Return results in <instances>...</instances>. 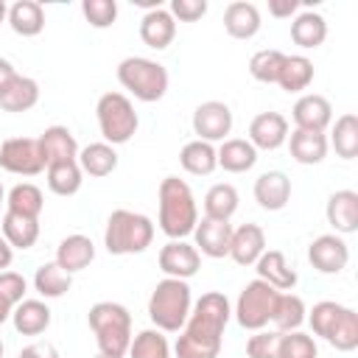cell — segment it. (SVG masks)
<instances>
[{"mask_svg":"<svg viewBox=\"0 0 358 358\" xmlns=\"http://www.w3.org/2000/svg\"><path fill=\"white\" fill-rule=\"evenodd\" d=\"M327 221L341 235L355 232L358 229V193L355 190H336L327 199Z\"/></svg>","mask_w":358,"mask_h":358,"instance_id":"cell-19","label":"cell"},{"mask_svg":"<svg viewBox=\"0 0 358 358\" xmlns=\"http://www.w3.org/2000/svg\"><path fill=\"white\" fill-rule=\"evenodd\" d=\"M154 241V224L143 213L115 210L103 229V246L109 255H140Z\"/></svg>","mask_w":358,"mask_h":358,"instance_id":"cell-4","label":"cell"},{"mask_svg":"<svg viewBox=\"0 0 358 358\" xmlns=\"http://www.w3.org/2000/svg\"><path fill=\"white\" fill-rule=\"evenodd\" d=\"M271 322L280 333H291L305 322V302L296 294H277Z\"/></svg>","mask_w":358,"mask_h":358,"instance_id":"cell-37","label":"cell"},{"mask_svg":"<svg viewBox=\"0 0 358 358\" xmlns=\"http://www.w3.org/2000/svg\"><path fill=\"white\" fill-rule=\"evenodd\" d=\"M0 201H3V185H0Z\"/></svg>","mask_w":358,"mask_h":358,"instance_id":"cell-57","label":"cell"},{"mask_svg":"<svg viewBox=\"0 0 358 358\" xmlns=\"http://www.w3.org/2000/svg\"><path fill=\"white\" fill-rule=\"evenodd\" d=\"M255 199L263 210H282L291 199V179L282 171H266L255 182Z\"/></svg>","mask_w":358,"mask_h":358,"instance_id":"cell-17","label":"cell"},{"mask_svg":"<svg viewBox=\"0 0 358 358\" xmlns=\"http://www.w3.org/2000/svg\"><path fill=\"white\" fill-rule=\"evenodd\" d=\"M201 266V257H199V249L185 243V241H168L162 249H159V268L173 277V280H187L199 271Z\"/></svg>","mask_w":358,"mask_h":358,"instance_id":"cell-11","label":"cell"},{"mask_svg":"<svg viewBox=\"0 0 358 358\" xmlns=\"http://www.w3.org/2000/svg\"><path fill=\"white\" fill-rule=\"evenodd\" d=\"M11 310H14V305H11V302H6V299L0 296V324H3V322L11 316Z\"/></svg>","mask_w":358,"mask_h":358,"instance_id":"cell-53","label":"cell"},{"mask_svg":"<svg viewBox=\"0 0 358 358\" xmlns=\"http://www.w3.org/2000/svg\"><path fill=\"white\" fill-rule=\"evenodd\" d=\"M0 296L11 305L22 302L25 296V277L17 271H0Z\"/></svg>","mask_w":358,"mask_h":358,"instance_id":"cell-48","label":"cell"},{"mask_svg":"<svg viewBox=\"0 0 358 358\" xmlns=\"http://www.w3.org/2000/svg\"><path fill=\"white\" fill-rule=\"evenodd\" d=\"M8 25L20 36H36L45 28V11L36 0H17L8 8Z\"/></svg>","mask_w":358,"mask_h":358,"instance_id":"cell-28","label":"cell"},{"mask_svg":"<svg viewBox=\"0 0 358 358\" xmlns=\"http://www.w3.org/2000/svg\"><path fill=\"white\" fill-rule=\"evenodd\" d=\"M282 62H285V53L266 48V50H257L249 59V73H252V78H257L263 84H277V76L282 70Z\"/></svg>","mask_w":358,"mask_h":358,"instance_id":"cell-42","label":"cell"},{"mask_svg":"<svg viewBox=\"0 0 358 358\" xmlns=\"http://www.w3.org/2000/svg\"><path fill=\"white\" fill-rule=\"evenodd\" d=\"M255 266H257V280L268 282V285L277 288V291H288V288L296 285V271L285 263V255L277 252V249L263 252Z\"/></svg>","mask_w":358,"mask_h":358,"instance_id":"cell-22","label":"cell"},{"mask_svg":"<svg viewBox=\"0 0 358 358\" xmlns=\"http://www.w3.org/2000/svg\"><path fill=\"white\" fill-rule=\"evenodd\" d=\"M224 28L232 39H252L260 31V11L255 3L235 0L224 11Z\"/></svg>","mask_w":358,"mask_h":358,"instance_id":"cell-21","label":"cell"},{"mask_svg":"<svg viewBox=\"0 0 358 358\" xmlns=\"http://www.w3.org/2000/svg\"><path fill=\"white\" fill-rule=\"evenodd\" d=\"M333 120V106L324 95H302L294 103V123L302 131H324Z\"/></svg>","mask_w":358,"mask_h":358,"instance_id":"cell-15","label":"cell"},{"mask_svg":"<svg viewBox=\"0 0 358 358\" xmlns=\"http://www.w3.org/2000/svg\"><path fill=\"white\" fill-rule=\"evenodd\" d=\"M6 17H8V8H6V3H3V0H0V22H3V20H6Z\"/></svg>","mask_w":358,"mask_h":358,"instance_id":"cell-54","label":"cell"},{"mask_svg":"<svg viewBox=\"0 0 358 358\" xmlns=\"http://www.w3.org/2000/svg\"><path fill=\"white\" fill-rule=\"evenodd\" d=\"M296 8H299L296 0H268V14L274 17H291Z\"/></svg>","mask_w":358,"mask_h":358,"instance_id":"cell-50","label":"cell"},{"mask_svg":"<svg viewBox=\"0 0 358 358\" xmlns=\"http://www.w3.org/2000/svg\"><path fill=\"white\" fill-rule=\"evenodd\" d=\"M90 327L95 330L103 355H126L131 344V313L120 302H98L90 308Z\"/></svg>","mask_w":358,"mask_h":358,"instance_id":"cell-5","label":"cell"},{"mask_svg":"<svg viewBox=\"0 0 358 358\" xmlns=\"http://www.w3.org/2000/svg\"><path fill=\"white\" fill-rule=\"evenodd\" d=\"M277 294H280V291L271 288L268 282L252 280V282L241 291L238 305H235V319H238V324L246 327V330H263V327L271 322Z\"/></svg>","mask_w":358,"mask_h":358,"instance_id":"cell-8","label":"cell"},{"mask_svg":"<svg viewBox=\"0 0 358 358\" xmlns=\"http://www.w3.org/2000/svg\"><path fill=\"white\" fill-rule=\"evenodd\" d=\"M277 358H319V350H316V341L308 333L291 330V333H282Z\"/></svg>","mask_w":358,"mask_h":358,"instance_id":"cell-43","label":"cell"},{"mask_svg":"<svg viewBox=\"0 0 358 358\" xmlns=\"http://www.w3.org/2000/svg\"><path fill=\"white\" fill-rule=\"evenodd\" d=\"M0 358H3V341H0Z\"/></svg>","mask_w":358,"mask_h":358,"instance_id":"cell-56","label":"cell"},{"mask_svg":"<svg viewBox=\"0 0 358 358\" xmlns=\"http://www.w3.org/2000/svg\"><path fill=\"white\" fill-rule=\"evenodd\" d=\"M266 252V232L257 224H243L232 229L229 238V257L238 266H255L257 257Z\"/></svg>","mask_w":358,"mask_h":358,"instance_id":"cell-14","label":"cell"},{"mask_svg":"<svg viewBox=\"0 0 358 358\" xmlns=\"http://www.w3.org/2000/svg\"><path fill=\"white\" fill-rule=\"evenodd\" d=\"M288 148H291V157L299 165H316V162H322L327 157V137H324V131L294 129L291 140H288Z\"/></svg>","mask_w":358,"mask_h":358,"instance_id":"cell-25","label":"cell"},{"mask_svg":"<svg viewBox=\"0 0 358 358\" xmlns=\"http://www.w3.org/2000/svg\"><path fill=\"white\" fill-rule=\"evenodd\" d=\"M3 238L11 249H31L39 238V218H25L17 213L3 215Z\"/></svg>","mask_w":358,"mask_h":358,"instance_id":"cell-30","label":"cell"},{"mask_svg":"<svg viewBox=\"0 0 358 358\" xmlns=\"http://www.w3.org/2000/svg\"><path fill=\"white\" fill-rule=\"evenodd\" d=\"M288 140V120L280 112H260L249 123V143L263 151H277Z\"/></svg>","mask_w":358,"mask_h":358,"instance_id":"cell-13","label":"cell"},{"mask_svg":"<svg viewBox=\"0 0 358 358\" xmlns=\"http://www.w3.org/2000/svg\"><path fill=\"white\" fill-rule=\"evenodd\" d=\"M238 210V190L232 185H213L204 196V218L213 221H229Z\"/></svg>","mask_w":358,"mask_h":358,"instance_id":"cell-33","label":"cell"},{"mask_svg":"<svg viewBox=\"0 0 358 358\" xmlns=\"http://www.w3.org/2000/svg\"><path fill=\"white\" fill-rule=\"evenodd\" d=\"M98 358H123V355H103V352H101Z\"/></svg>","mask_w":358,"mask_h":358,"instance_id":"cell-55","label":"cell"},{"mask_svg":"<svg viewBox=\"0 0 358 358\" xmlns=\"http://www.w3.org/2000/svg\"><path fill=\"white\" fill-rule=\"evenodd\" d=\"M193 131L204 143L224 140L232 131V112H229V106L221 103V101H204V103H199L196 112H193Z\"/></svg>","mask_w":358,"mask_h":358,"instance_id":"cell-10","label":"cell"},{"mask_svg":"<svg viewBox=\"0 0 358 358\" xmlns=\"http://www.w3.org/2000/svg\"><path fill=\"white\" fill-rule=\"evenodd\" d=\"M36 140H39V151H42L45 168L53 165V162H73V159H78V143L70 134V129H64V126H50Z\"/></svg>","mask_w":358,"mask_h":358,"instance_id":"cell-16","label":"cell"},{"mask_svg":"<svg viewBox=\"0 0 358 358\" xmlns=\"http://www.w3.org/2000/svg\"><path fill=\"white\" fill-rule=\"evenodd\" d=\"M20 358H59V352H56L53 344H48V341H36V344H28V347L20 352Z\"/></svg>","mask_w":358,"mask_h":358,"instance_id":"cell-49","label":"cell"},{"mask_svg":"<svg viewBox=\"0 0 358 358\" xmlns=\"http://www.w3.org/2000/svg\"><path fill=\"white\" fill-rule=\"evenodd\" d=\"M193 299H190V285L185 280H173L165 277L157 282V288L151 291L148 299V319L157 324V330L165 333H176L185 327L187 316H190Z\"/></svg>","mask_w":358,"mask_h":358,"instance_id":"cell-3","label":"cell"},{"mask_svg":"<svg viewBox=\"0 0 358 358\" xmlns=\"http://www.w3.org/2000/svg\"><path fill=\"white\" fill-rule=\"evenodd\" d=\"M327 344L336 347V350H341V352H350V350L358 347V313L352 308L344 310V319H341V324L336 327V333L330 336Z\"/></svg>","mask_w":358,"mask_h":358,"instance_id":"cell-44","label":"cell"},{"mask_svg":"<svg viewBox=\"0 0 358 358\" xmlns=\"http://www.w3.org/2000/svg\"><path fill=\"white\" fill-rule=\"evenodd\" d=\"M39 101V84L28 76H14L8 87L0 92V106L6 112H28Z\"/></svg>","mask_w":358,"mask_h":358,"instance_id":"cell-26","label":"cell"},{"mask_svg":"<svg viewBox=\"0 0 358 358\" xmlns=\"http://www.w3.org/2000/svg\"><path fill=\"white\" fill-rule=\"evenodd\" d=\"M17 73H14V67H11V62H6V59H0V92L8 87V81L14 78Z\"/></svg>","mask_w":358,"mask_h":358,"instance_id":"cell-51","label":"cell"},{"mask_svg":"<svg viewBox=\"0 0 358 358\" xmlns=\"http://www.w3.org/2000/svg\"><path fill=\"white\" fill-rule=\"evenodd\" d=\"M229 299L218 291L204 294L185 322V330L176 341V358H218L221 336L229 322Z\"/></svg>","mask_w":358,"mask_h":358,"instance_id":"cell-1","label":"cell"},{"mask_svg":"<svg viewBox=\"0 0 358 358\" xmlns=\"http://www.w3.org/2000/svg\"><path fill=\"white\" fill-rule=\"evenodd\" d=\"M333 148L341 159H352L358 154V117L352 112L341 115L333 126Z\"/></svg>","mask_w":358,"mask_h":358,"instance_id":"cell-39","label":"cell"},{"mask_svg":"<svg viewBox=\"0 0 358 358\" xmlns=\"http://www.w3.org/2000/svg\"><path fill=\"white\" fill-rule=\"evenodd\" d=\"M11 257H14V252H11L8 241H6V238H0V271H6V268L11 266Z\"/></svg>","mask_w":358,"mask_h":358,"instance_id":"cell-52","label":"cell"},{"mask_svg":"<svg viewBox=\"0 0 358 358\" xmlns=\"http://www.w3.org/2000/svg\"><path fill=\"white\" fill-rule=\"evenodd\" d=\"M179 162H182V168H185L187 173H193V176H207V173L215 171V165H218V154H215L213 143L193 140V143H187V145L182 148Z\"/></svg>","mask_w":358,"mask_h":358,"instance_id":"cell-31","label":"cell"},{"mask_svg":"<svg viewBox=\"0 0 358 358\" xmlns=\"http://www.w3.org/2000/svg\"><path fill=\"white\" fill-rule=\"evenodd\" d=\"M129 358H171L168 338L159 330H143L131 338Z\"/></svg>","mask_w":358,"mask_h":358,"instance_id":"cell-41","label":"cell"},{"mask_svg":"<svg viewBox=\"0 0 358 358\" xmlns=\"http://www.w3.org/2000/svg\"><path fill=\"white\" fill-rule=\"evenodd\" d=\"M324 36H327V22L316 11H302L291 22V39L299 48H319L324 42Z\"/></svg>","mask_w":358,"mask_h":358,"instance_id":"cell-32","label":"cell"},{"mask_svg":"<svg viewBox=\"0 0 358 358\" xmlns=\"http://www.w3.org/2000/svg\"><path fill=\"white\" fill-rule=\"evenodd\" d=\"M78 168L90 176H109L117 168V154L109 143H90L78 151Z\"/></svg>","mask_w":358,"mask_h":358,"instance_id":"cell-29","label":"cell"},{"mask_svg":"<svg viewBox=\"0 0 358 358\" xmlns=\"http://www.w3.org/2000/svg\"><path fill=\"white\" fill-rule=\"evenodd\" d=\"M199 224V210L190 187L179 176H165L159 182V229L171 241H182Z\"/></svg>","mask_w":358,"mask_h":358,"instance_id":"cell-2","label":"cell"},{"mask_svg":"<svg viewBox=\"0 0 358 358\" xmlns=\"http://www.w3.org/2000/svg\"><path fill=\"white\" fill-rule=\"evenodd\" d=\"M0 168L17 176H36L45 171V159L36 137H11L0 145Z\"/></svg>","mask_w":358,"mask_h":358,"instance_id":"cell-9","label":"cell"},{"mask_svg":"<svg viewBox=\"0 0 358 358\" xmlns=\"http://www.w3.org/2000/svg\"><path fill=\"white\" fill-rule=\"evenodd\" d=\"M92 257H95V246H92V241L87 235H67L56 249V263L67 274L87 268L92 263Z\"/></svg>","mask_w":358,"mask_h":358,"instance_id":"cell-24","label":"cell"},{"mask_svg":"<svg viewBox=\"0 0 358 358\" xmlns=\"http://www.w3.org/2000/svg\"><path fill=\"white\" fill-rule=\"evenodd\" d=\"M8 213H17V215H25V218H39L42 207H45V199H42V190L31 182H22V185H14L8 190Z\"/></svg>","mask_w":358,"mask_h":358,"instance_id":"cell-36","label":"cell"},{"mask_svg":"<svg viewBox=\"0 0 358 358\" xmlns=\"http://www.w3.org/2000/svg\"><path fill=\"white\" fill-rule=\"evenodd\" d=\"M70 285H73V277L53 260V263H45V266H39L36 268V274H34V288L42 294V296H48V299H56V296H64L67 291H70Z\"/></svg>","mask_w":358,"mask_h":358,"instance_id":"cell-35","label":"cell"},{"mask_svg":"<svg viewBox=\"0 0 358 358\" xmlns=\"http://www.w3.org/2000/svg\"><path fill=\"white\" fill-rule=\"evenodd\" d=\"M117 81L145 103L159 101L168 92V70L159 62L143 59V56H129L117 64Z\"/></svg>","mask_w":358,"mask_h":358,"instance_id":"cell-6","label":"cell"},{"mask_svg":"<svg viewBox=\"0 0 358 358\" xmlns=\"http://www.w3.org/2000/svg\"><path fill=\"white\" fill-rule=\"evenodd\" d=\"M215 154H218V165L229 173H243V171L255 168V162H257V148L241 137L224 140V145Z\"/></svg>","mask_w":358,"mask_h":358,"instance_id":"cell-27","label":"cell"},{"mask_svg":"<svg viewBox=\"0 0 358 358\" xmlns=\"http://www.w3.org/2000/svg\"><path fill=\"white\" fill-rule=\"evenodd\" d=\"M310 81H313V64H310V59H305V56H285L282 70L277 76V84L285 92H302V90L310 87Z\"/></svg>","mask_w":358,"mask_h":358,"instance_id":"cell-34","label":"cell"},{"mask_svg":"<svg viewBox=\"0 0 358 358\" xmlns=\"http://www.w3.org/2000/svg\"><path fill=\"white\" fill-rule=\"evenodd\" d=\"M308 260L322 274H338L350 260V249L338 235H319L308 246Z\"/></svg>","mask_w":358,"mask_h":358,"instance_id":"cell-12","label":"cell"},{"mask_svg":"<svg viewBox=\"0 0 358 358\" xmlns=\"http://www.w3.org/2000/svg\"><path fill=\"white\" fill-rule=\"evenodd\" d=\"M98 126L109 145L129 143L137 131V112L123 92H103L98 98Z\"/></svg>","mask_w":358,"mask_h":358,"instance_id":"cell-7","label":"cell"},{"mask_svg":"<svg viewBox=\"0 0 358 358\" xmlns=\"http://www.w3.org/2000/svg\"><path fill=\"white\" fill-rule=\"evenodd\" d=\"M344 310L347 308L338 305V302H316L313 310H310V316H308V322H310V327H313L316 336H322L324 341H330V336L336 333V327L344 319Z\"/></svg>","mask_w":358,"mask_h":358,"instance_id":"cell-40","label":"cell"},{"mask_svg":"<svg viewBox=\"0 0 358 358\" xmlns=\"http://www.w3.org/2000/svg\"><path fill=\"white\" fill-rule=\"evenodd\" d=\"M207 14V0H171V17L182 22H196Z\"/></svg>","mask_w":358,"mask_h":358,"instance_id":"cell-47","label":"cell"},{"mask_svg":"<svg viewBox=\"0 0 358 358\" xmlns=\"http://www.w3.org/2000/svg\"><path fill=\"white\" fill-rule=\"evenodd\" d=\"M81 11L92 28H109L117 20V3L115 0H84Z\"/></svg>","mask_w":358,"mask_h":358,"instance_id":"cell-45","label":"cell"},{"mask_svg":"<svg viewBox=\"0 0 358 358\" xmlns=\"http://www.w3.org/2000/svg\"><path fill=\"white\" fill-rule=\"evenodd\" d=\"M193 235H196V246H199L207 257H227V255H229V238H232L229 221L201 218V224H196Z\"/></svg>","mask_w":358,"mask_h":358,"instance_id":"cell-20","label":"cell"},{"mask_svg":"<svg viewBox=\"0 0 358 358\" xmlns=\"http://www.w3.org/2000/svg\"><path fill=\"white\" fill-rule=\"evenodd\" d=\"M11 322H14V330L17 333H22V336H39L50 324V308L45 302H39V299H22V302L14 305Z\"/></svg>","mask_w":358,"mask_h":358,"instance_id":"cell-23","label":"cell"},{"mask_svg":"<svg viewBox=\"0 0 358 358\" xmlns=\"http://www.w3.org/2000/svg\"><path fill=\"white\" fill-rule=\"evenodd\" d=\"M280 338H282L280 330H271V333H255V336L246 341V355H249V358H277Z\"/></svg>","mask_w":358,"mask_h":358,"instance_id":"cell-46","label":"cell"},{"mask_svg":"<svg viewBox=\"0 0 358 358\" xmlns=\"http://www.w3.org/2000/svg\"><path fill=\"white\" fill-rule=\"evenodd\" d=\"M48 187H50L56 196H73V193H78V187H81V168H78V159L48 165Z\"/></svg>","mask_w":358,"mask_h":358,"instance_id":"cell-38","label":"cell"},{"mask_svg":"<svg viewBox=\"0 0 358 358\" xmlns=\"http://www.w3.org/2000/svg\"><path fill=\"white\" fill-rule=\"evenodd\" d=\"M173 36H176V20L171 17V11H165L162 6L154 11H145V17L140 22V39L148 48L162 50L173 42Z\"/></svg>","mask_w":358,"mask_h":358,"instance_id":"cell-18","label":"cell"}]
</instances>
